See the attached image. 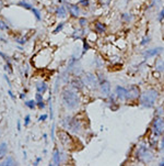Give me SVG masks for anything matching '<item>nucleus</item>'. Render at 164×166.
<instances>
[{"label":"nucleus","mask_w":164,"mask_h":166,"mask_svg":"<svg viewBox=\"0 0 164 166\" xmlns=\"http://www.w3.org/2000/svg\"><path fill=\"white\" fill-rule=\"evenodd\" d=\"M62 102L68 109H74L79 104V98L74 91L70 89H64L61 94Z\"/></svg>","instance_id":"obj_1"},{"label":"nucleus","mask_w":164,"mask_h":166,"mask_svg":"<svg viewBox=\"0 0 164 166\" xmlns=\"http://www.w3.org/2000/svg\"><path fill=\"white\" fill-rule=\"evenodd\" d=\"M159 97V93L154 89H149L140 96V104L145 108H151L154 106L155 100Z\"/></svg>","instance_id":"obj_2"},{"label":"nucleus","mask_w":164,"mask_h":166,"mask_svg":"<svg viewBox=\"0 0 164 166\" xmlns=\"http://www.w3.org/2000/svg\"><path fill=\"white\" fill-rule=\"evenodd\" d=\"M62 124L66 129L71 130L72 132H78L81 129V122L77 119H71L70 117H66L62 120Z\"/></svg>","instance_id":"obj_3"},{"label":"nucleus","mask_w":164,"mask_h":166,"mask_svg":"<svg viewBox=\"0 0 164 166\" xmlns=\"http://www.w3.org/2000/svg\"><path fill=\"white\" fill-rule=\"evenodd\" d=\"M137 157L139 158V161H141V162L149 163L152 161L153 156H152V153L147 149V146L141 145L137 151Z\"/></svg>","instance_id":"obj_4"},{"label":"nucleus","mask_w":164,"mask_h":166,"mask_svg":"<svg viewBox=\"0 0 164 166\" xmlns=\"http://www.w3.org/2000/svg\"><path fill=\"white\" fill-rule=\"evenodd\" d=\"M164 131V122L161 117H157L153 121V132L155 136H160Z\"/></svg>","instance_id":"obj_5"},{"label":"nucleus","mask_w":164,"mask_h":166,"mask_svg":"<svg viewBox=\"0 0 164 166\" xmlns=\"http://www.w3.org/2000/svg\"><path fill=\"white\" fill-rule=\"evenodd\" d=\"M115 94H116V96H117L119 100H126V99H128V90L126 88L122 87V86H117L116 87Z\"/></svg>","instance_id":"obj_6"},{"label":"nucleus","mask_w":164,"mask_h":166,"mask_svg":"<svg viewBox=\"0 0 164 166\" xmlns=\"http://www.w3.org/2000/svg\"><path fill=\"white\" fill-rule=\"evenodd\" d=\"M163 49L162 47H155V49H150V50H147L145 52H143V57L145 58H149L153 57V56H157L160 53H162Z\"/></svg>","instance_id":"obj_7"},{"label":"nucleus","mask_w":164,"mask_h":166,"mask_svg":"<svg viewBox=\"0 0 164 166\" xmlns=\"http://www.w3.org/2000/svg\"><path fill=\"white\" fill-rule=\"evenodd\" d=\"M100 87H101V91L103 93L105 96H110L111 94V84L108 80H102L100 83Z\"/></svg>","instance_id":"obj_8"},{"label":"nucleus","mask_w":164,"mask_h":166,"mask_svg":"<svg viewBox=\"0 0 164 166\" xmlns=\"http://www.w3.org/2000/svg\"><path fill=\"white\" fill-rule=\"evenodd\" d=\"M139 96H140V94H139V88L137 86H131L128 89V99H135Z\"/></svg>","instance_id":"obj_9"},{"label":"nucleus","mask_w":164,"mask_h":166,"mask_svg":"<svg viewBox=\"0 0 164 166\" xmlns=\"http://www.w3.org/2000/svg\"><path fill=\"white\" fill-rule=\"evenodd\" d=\"M67 7H68V10L71 16L74 17V18H78V17H79V14H80V8H79V6L68 4Z\"/></svg>","instance_id":"obj_10"},{"label":"nucleus","mask_w":164,"mask_h":166,"mask_svg":"<svg viewBox=\"0 0 164 166\" xmlns=\"http://www.w3.org/2000/svg\"><path fill=\"white\" fill-rule=\"evenodd\" d=\"M85 83H87L88 85L91 86V87H96V86H97L96 77L93 74H87V76H85Z\"/></svg>","instance_id":"obj_11"},{"label":"nucleus","mask_w":164,"mask_h":166,"mask_svg":"<svg viewBox=\"0 0 164 166\" xmlns=\"http://www.w3.org/2000/svg\"><path fill=\"white\" fill-rule=\"evenodd\" d=\"M94 30H95V32L102 34L104 32H106V25L102 22H100V21H96L95 24H94Z\"/></svg>","instance_id":"obj_12"},{"label":"nucleus","mask_w":164,"mask_h":166,"mask_svg":"<svg viewBox=\"0 0 164 166\" xmlns=\"http://www.w3.org/2000/svg\"><path fill=\"white\" fill-rule=\"evenodd\" d=\"M71 85H72L73 88L76 89H82L84 86V83L81 80L80 78H74L72 81H71Z\"/></svg>","instance_id":"obj_13"},{"label":"nucleus","mask_w":164,"mask_h":166,"mask_svg":"<svg viewBox=\"0 0 164 166\" xmlns=\"http://www.w3.org/2000/svg\"><path fill=\"white\" fill-rule=\"evenodd\" d=\"M59 164H60V153H59V150L56 149L53 155V164L52 165H59Z\"/></svg>","instance_id":"obj_14"},{"label":"nucleus","mask_w":164,"mask_h":166,"mask_svg":"<svg viewBox=\"0 0 164 166\" xmlns=\"http://www.w3.org/2000/svg\"><path fill=\"white\" fill-rule=\"evenodd\" d=\"M56 14L59 18H66L67 17V10L64 6H59L57 9H56Z\"/></svg>","instance_id":"obj_15"},{"label":"nucleus","mask_w":164,"mask_h":166,"mask_svg":"<svg viewBox=\"0 0 164 166\" xmlns=\"http://www.w3.org/2000/svg\"><path fill=\"white\" fill-rule=\"evenodd\" d=\"M36 90L39 94H44L47 90V85H46L44 81H39V83L36 84Z\"/></svg>","instance_id":"obj_16"},{"label":"nucleus","mask_w":164,"mask_h":166,"mask_svg":"<svg viewBox=\"0 0 164 166\" xmlns=\"http://www.w3.org/2000/svg\"><path fill=\"white\" fill-rule=\"evenodd\" d=\"M35 98H36V104H37L38 107H39V108H44V107H45V104H44V101H43V94L37 93L36 96H35Z\"/></svg>","instance_id":"obj_17"},{"label":"nucleus","mask_w":164,"mask_h":166,"mask_svg":"<svg viewBox=\"0 0 164 166\" xmlns=\"http://www.w3.org/2000/svg\"><path fill=\"white\" fill-rule=\"evenodd\" d=\"M0 165H2V166L15 165V162H14V159H13V157H12V156H7V158L4 159V162H1V164H0Z\"/></svg>","instance_id":"obj_18"},{"label":"nucleus","mask_w":164,"mask_h":166,"mask_svg":"<svg viewBox=\"0 0 164 166\" xmlns=\"http://www.w3.org/2000/svg\"><path fill=\"white\" fill-rule=\"evenodd\" d=\"M7 150H8V145L7 143L4 142L0 144V158L4 157V155L7 154Z\"/></svg>","instance_id":"obj_19"},{"label":"nucleus","mask_w":164,"mask_h":166,"mask_svg":"<svg viewBox=\"0 0 164 166\" xmlns=\"http://www.w3.org/2000/svg\"><path fill=\"white\" fill-rule=\"evenodd\" d=\"M16 6H19V7H22V8L24 9H27V10H32V4H29V2H26V1H24V0H22V1H19L18 4H16Z\"/></svg>","instance_id":"obj_20"},{"label":"nucleus","mask_w":164,"mask_h":166,"mask_svg":"<svg viewBox=\"0 0 164 166\" xmlns=\"http://www.w3.org/2000/svg\"><path fill=\"white\" fill-rule=\"evenodd\" d=\"M32 12H33L35 19L37 20V21H41V20H42V16H41V12H39V10H37L36 8H32Z\"/></svg>","instance_id":"obj_21"},{"label":"nucleus","mask_w":164,"mask_h":166,"mask_svg":"<svg viewBox=\"0 0 164 166\" xmlns=\"http://www.w3.org/2000/svg\"><path fill=\"white\" fill-rule=\"evenodd\" d=\"M157 70H160V72H164V61H162V59H159V61H158Z\"/></svg>","instance_id":"obj_22"},{"label":"nucleus","mask_w":164,"mask_h":166,"mask_svg":"<svg viewBox=\"0 0 164 166\" xmlns=\"http://www.w3.org/2000/svg\"><path fill=\"white\" fill-rule=\"evenodd\" d=\"M25 106L30 109H34L35 106H36V101L35 100H27L26 102H25Z\"/></svg>","instance_id":"obj_23"},{"label":"nucleus","mask_w":164,"mask_h":166,"mask_svg":"<svg viewBox=\"0 0 164 166\" xmlns=\"http://www.w3.org/2000/svg\"><path fill=\"white\" fill-rule=\"evenodd\" d=\"M64 27H65V23H64V22H60V23L57 25V28H56V29L54 30V33L56 34V33H58V32H60L61 30L64 29Z\"/></svg>","instance_id":"obj_24"},{"label":"nucleus","mask_w":164,"mask_h":166,"mask_svg":"<svg viewBox=\"0 0 164 166\" xmlns=\"http://www.w3.org/2000/svg\"><path fill=\"white\" fill-rule=\"evenodd\" d=\"M122 19L125 20V21H127V22H129V21H131V16H130L129 13H122Z\"/></svg>","instance_id":"obj_25"},{"label":"nucleus","mask_w":164,"mask_h":166,"mask_svg":"<svg viewBox=\"0 0 164 166\" xmlns=\"http://www.w3.org/2000/svg\"><path fill=\"white\" fill-rule=\"evenodd\" d=\"M79 24H80V27H85L87 24H88V20L85 19V18H79Z\"/></svg>","instance_id":"obj_26"},{"label":"nucleus","mask_w":164,"mask_h":166,"mask_svg":"<svg viewBox=\"0 0 164 166\" xmlns=\"http://www.w3.org/2000/svg\"><path fill=\"white\" fill-rule=\"evenodd\" d=\"M8 29H9V25L4 21L0 20V30H8Z\"/></svg>","instance_id":"obj_27"},{"label":"nucleus","mask_w":164,"mask_h":166,"mask_svg":"<svg viewBox=\"0 0 164 166\" xmlns=\"http://www.w3.org/2000/svg\"><path fill=\"white\" fill-rule=\"evenodd\" d=\"M158 20H159V22H162L164 20V8L159 12V14H158Z\"/></svg>","instance_id":"obj_28"},{"label":"nucleus","mask_w":164,"mask_h":166,"mask_svg":"<svg viewBox=\"0 0 164 166\" xmlns=\"http://www.w3.org/2000/svg\"><path fill=\"white\" fill-rule=\"evenodd\" d=\"M89 49H90V45H89L88 41H87V40H83V53H85Z\"/></svg>","instance_id":"obj_29"},{"label":"nucleus","mask_w":164,"mask_h":166,"mask_svg":"<svg viewBox=\"0 0 164 166\" xmlns=\"http://www.w3.org/2000/svg\"><path fill=\"white\" fill-rule=\"evenodd\" d=\"M149 42H150L149 36H143V38H142V41H141V45H145V44H148Z\"/></svg>","instance_id":"obj_30"},{"label":"nucleus","mask_w":164,"mask_h":166,"mask_svg":"<svg viewBox=\"0 0 164 166\" xmlns=\"http://www.w3.org/2000/svg\"><path fill=\"white\" fill-rule=\"evenodd\" d=\"M31 122V117L27 115L26 117H25V119H24V127H27L29 124H30Z\"/></svg>","instance_id":"obj_31"},{"label":"nucleus","mask_w":164,"mask_h":166,"mask_svg":"<svg viewBox=\"0 0 164 166\" xmlns=\"http://www.w3.org/2000/svg\"><path fill=\"white\" fill-rule=\"evenodd\" d=\"M80 4H83L84 7H85V6L88 7L89 4H90V0H81V1H80Z\"/></svg>","instance_id":"obj_32"},{"label":"nucleus","mask_w":164,"mask_h":166,"mask_svg":"<svg viewBox=\"0 0 164 166\" xmlns=\"http://www.w3.org/2000/svg\"><path fill=\"white\" fill-rule=\"evenodd\" d=\"M47 118H48V116H47V115H43V116H41L39 118H38V121H45Z\"/></svg>","instance_id":"obj_33"},{"label":"nucleus","mask_w":164,"mask_h":166,"mask_svg":"<svg viewBox=\"0 0 164 166\" xmlns=\"http://www.w3.org/2000/svg\"><path fill=\"white\" fill-rule=\"evenodd\" d=\"M54 131H55V125H53V128H52V135H50V138H52V140H55V135H54Z\"/></svg>","instance_id":"obj_34"},{"label":"nucleus","mask_w":164,"mask_h":166,"mask_svg":"<svg viewBox=\"0 0 164 166\" xmlns=\"http://www.w3.org/2000/svg\"><path fill=\"white\" fill-rule=\"evenodd\" d=\"M16 127H18V131H21V121L20 120L16 121Z\"/></svg>","instance_id":"obj_35"},{"label":"nucleus","mask_w":164,"mask_h":166,"mask_svg":"<svg viewBox=\"0 0 164 166\" xmlns=\"http://www.w3.org/2000/svg\"><path fill=\"white\" fill-rule=\"evenodd\" d=\"M42 161V157H37L36 158V161L34 162V165H38V163Z\"/></svg>","instance_id":"obj_36"},{"label":"nucleus","mask_w":164,"mask_h":166,"mask_svg":"<svg viewBox=\"0 0 164 166\" xmlns=\"http://www.w3.org/2000/svg\"><path fill=\"white\" fill-rule=\"evenodd\" d=\"M8 94H9V96L11 97L12 99H13V100H14V99H15V97H14V95H13V94H12V91H11V90H9V91H8Z\"/></svg>","instance_id":"obj_37"},{"label":"nucleus","mask_w":164,"mask_h":166,"mask_svg":"<svg viewBox=\"0 0 164 166\" xmlns=\"http://www.w3.org/2000/svg\"><path fill=\"white\" fill-rule=\"evenodd\" d=\"M26 42V39H21L18 41V43H20V44H23V43H25Z\"/></svg>","instance_id":"obj_38"},{"label":"nucleus","mask_w":164,"mask_h":166,"mask_svg":"<svg viewBox=\"0 0 164 166\" xmlns=\"http://www.w3.org/2000/svg\"><path fill=\"white\" fill-rule=\"evenodd\" d=\"M4 79H6V80L8 81V84H9V85L11 86V81L9 80V78H8V76H7V75H4Z\"/></svg>","instance_id":"obj_39"},{"label":"nucleus","mask_w":164,"mask_h":166,"mask_svg":"<svg viewBox=\"0 0 164 166\" xmlns=\"http://www.w3.org/2000/svg\"><path fill=\"white\" fill-rule=\"evenodd\" d=\"M0 56H1V57H2V58H4V59H7V56H6V55H4V53H2V52H0Z\"/></svg>","instance_id":"obj_40"},{"label":"nucleus","mask_w":164,"mask_h":166,"mask_svg":"<svg viewBox=\"0 0 164 166\" xmlns=\"http://www.w3.org/2000/svg\"><path fill=\"white\" fill-rule=\"evenodd\" d=\"M161 149L164 150V135H163V139H162V143H161Z\"/></svg>","instance_id":"obj_41"},{"label":"nucleus","mask_w":164,"mask_h":166,"mask_svg":"<svg viewBox=\"0 0 164 166\" xmlns=\"http://www.w3.org/2000/svg\"><path fill=\"white\" fill-rule=\"evenodd\" d=\"M159 165H160V166H163V165H164V162H161L160 164H159Z\"/></svg>","instance_id":"obj_42"},{"label":"nucleus","mask_w":164,"mask_h":166,"mask_svg":"<svg viewBox=\"0 0 164 166\" xmlns=\"http://www.w3.org/2000/svg\"><path fill=\"white\" fill-rule=\"evenodd\" d=\"M1 4H2V1H1V0H0V8H1Z\"/></svg>","instance_id":"obj_43"}]
</instances>
